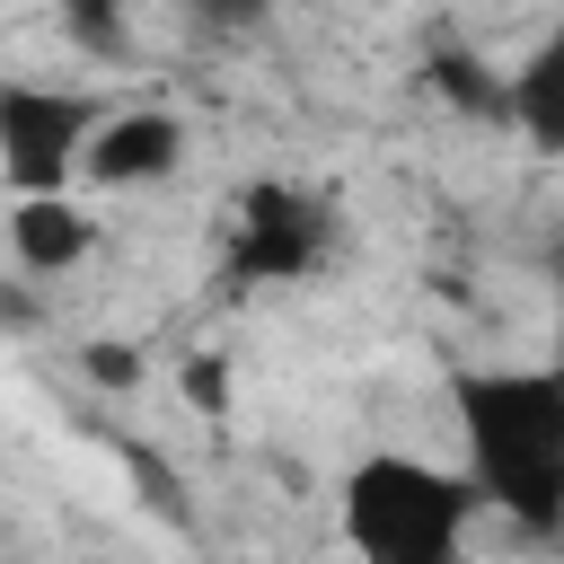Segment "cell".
Here are the masks:
<instances>
[{"label": "cell", "instance_id": "obj_1", "mask_svg": "<svg viewBox=\"0 0 564 564\" xmlns=\"http://www.w3.org/2000/svg\"><path fill=\"white\" fill-rule=\"evenodd\" d=\"M458 476L520 538L564 529V370L546 361H476L449 379Z\"/></svg>", "mask_w": 564, "mask_h": 564}, {"label": "cell", "instance_id": "obj_2", "mask_svg": "<svg viewBox=\"0 0 564 564\" xmlns=\"http://www.w3.org/2000/svg\"><path fill=\"white\" fill-rule=\"evenodd\" d=\"M476 494L458 467H432L414 449H370L344 467L335 485V520L352 564H467V529H476Z\"/></svg>", "mask_w": 564, "mask_h": 564}, {"label": "cell", "instance_id": "obj_3", "mask_svg": "<svg viewBox=\"0 0 564 564\" xmlns=\"http://www.w3.org/2000/svg\"><path fill=\"white\" fill-rule=\"evenodd\" d=\"M106 123V97L79 79H0V185L18 194H70L88 141Z\"/></svg>", "mask_w": 564, "mask_h": 564}, {"label": "cell", "instance_id": "obj_4", "mask_svg": "<svg viewBox=\"0 0 564 564\" xmlns=\"http://www.w3.org/2000/svg\"><path fill=\"white\" fill-rule=\"evenodd\" d=\"M326 256V203L300 185H247L238 203V273L247 282H300Z\"/></svg>", "mask_w": 564, "mask_h": 564}, {"label": "cell", "instance_id": "obj_5", "mask_svg": "<svg viewBox=\"0 0 564 564\" xmlns=\"http://www.w3.org/2000/svg\"><path fill=\"white\" fill-rule=\"evenodd\" d=\"M185 167V115L176 106H159V97H141V106H106V123H97V141H88V159H79V176L88 185H159V176H176Z\"/></svg>", "mask_w": 564, "mask_h": 564}, {"label": "cell", "instance_id": "obj_6", "mask_svg": "<svg viewBox=\"0 0 564 564\" xmlns=\"http://www.w3.org/2000/svg\"><path fill=\"white\" fill-rule=\"evenodd\" d=\"M9 256L18 273L53 282V273H79L97 256V212L79 194H18L9 203Z\"/></svg>", "mask_w": 564, "mask_h": 564}, {"label": "cell", "instance_id": "obj_7", "mask_svg": "<svg viewBox=\"0 0 564 564\" xmlns=\"http://www.w3.org/2000/svg\"><path fill=\"white\" fill-rule=\"evenodd\" d=\"M502 123L529 141V150H546V159H564V18L529 44V62L502 79Z\"/></svg>", "mask_w": 564, "mask_h": 564}, {"label": "cell", "instance_id": "obj_8", "mask_svg": "<svg viewBox=\"0 0 564 564\" xmlns=\"http://www.w3.org/2000/svg\"><path fill=\"white\" fill-rule=\"evenodd\" d=\"M79 370H88L97 388H141V352H132V344H115V335H97V344L79 352Z\"/></svg>", "mask_w": 564, "mask_h": 564}, {"label": "cell", "instance_id": "obj_9", "mask_svg": "<svg viewBox=\"0 0 564 564\" xmlns=\"http://www.w3.org/2000/svg\"><path fill=\"white\" fill-rule=\"evenodd\" d=\"M62 35H70V44H88V53H123V44H132L115 9H62Z\"/></svg>", "mask_w": 564, "mask_h": 564}, {"label": "cell", "instance_id": "obj_10", "mask_svg": "<svg viewBox=\"0 0 564 564\" xmlns=\"http://www.w3.org/2000/svg\"><path fill=\"white\" fill-rule=\"evenodd\" d=\"M432 79H441V88H449L458 106H476V115H502V79H476V62H458V53H449V62L432 70Z\"/></svg>", "mask_w": 564, "mask_h": 564}, {"label": "cell", "instance_id": "obj_11", "mask_svg": "<svg viewBox=\"0 0 564 564\" xmlns=\"http://www.w3.org/2000/svg\"><path fill=\"white\" fill-rule=\"evenodd\" d=\"M185 405L194 414H229V370L220 361H185Z\"/></svg>", "mask_w": 564, "mask_h": 564}, {"label": "cell", "instance_id": "obj_12", "mask_svg": "<svg viewBox=\"0 0 564 564\" xmlns=\"http://www.w3.org/2000/svg\"><path fill=\"white\" fill-rule=\"evenodd\" d=\"M555 273H564V247H555Z\"/></svg>", "mask_w": 564, "mask_h": 564}]
</instances>
